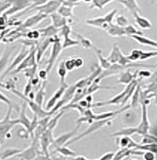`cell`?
Wrapping results in <instances>:
<instances>
[{
	"label": "cell",
	"mask_w": 157,
	"mask_h": 160,
	"mask_svg": "<svg viewBox=\"0 0 157 160\" xmlns=\"http://www.w3.org/2000/svg\"><path fill=\"white\" fill-rule=\"evenodd\" d=\"M12 111H13V106L8 107L7 114L5 118L2 120H0V141L1 143H4L5 140L10 139L11 137L12 129L16 125H19L17 122V119H11Z\"/></svg>",
	"instance_id": "6da1fadb"
},
{
	"label": "cell",
	"mask_w": 157,
	"mask_h": 160,
	"mask_svg": "<svg viewBox=\"0 0 157 160\" xmlns=\"http://www.w3.org/2000/svg\"><path fill=\"white\" fill-rule=\"evenodd\" d=\"M116 13H117V10L113 9L112 10L106 13L105 16H101L98 17V18H95L88 19V20L86 21L85 23L87 25H90V26L95 27V28H100L102 29L106 30L110 26V25L112 23L113 18L116 16Z\"/></svg>",
	"instance_id": "7a4b0ae2"
},
{
	"label": "cell",
	"mask_w": 157,
	"mask_h": 160,
	"mask_svg": "<svg viewBox=\"0 0 157 160\" xmlns=\"http://www.w3.org/2000/svg\"><path fill=\"white\" fill-rule=\"evenodd\" d=\"M114 118H110L102 119V120H97V122H93V123H91L90 126H89L88 129H87L86 131H84L83 132L80 133L79 135L76 136V137H72V138H71L70 140L66 143L65 145L68 146L69 145V144H74L75 142L78 141V140H80L81 139L83 138L84 137H87V136L93 133L95 131L100 129L101 128L104 127V126H106V125H109V124H111L112 119Z\"/></svg>",
	"instance_id": "3957f363"
},
{
	"label": "cell",
	"mask_w": 157,
	"mask_h": 160,
	"mask_svg": "<svg viewBox=\"0 0 157 160\" xmlns=\"http://www.w3.org/2000/svg\"><path fill=\"white\" fill-rule=\"evenodd\" d=\"M137 81L134 80L133 81H131L130 84H128L126 85V87L125 88V89L123 91H122L120 94H118L117 96L113 97L112 99H109V100L104 101V102H96L94 104H91L92 108H103L105 106L108 105H118V104L121 103L122 105L125 103V99H126V96L127 95V93L129 92L131 88L132 87L133 84L136 82Z\"/></svg>",
	"instance_id": "277c9868"
},
{
	"label": "cell",
	"mask_w": 157,
	"mask_h": 160,
	"mask_svg": "<svg viewBox=\"0 0 157 160\" xmlns=\"http://www.w3.org/2000/svg\"><path fill=\"white\" fill-rule=\"evenodd\" d=\"M53 38V45L52 48H51L50 55L49 59L47 62V66H46V72L48 73H50L52 69V68L54 67V63L57 61V59L58 58L59 55H61V51H62V44L61 43V39L59 38L58 36H54L52 37Z\"/></svg>",
	"instance_id": "5b68a950"
},
{
	"label": "cell",
	"mask_w": 157,
	"mask_h": 160,
	"mask_svg": "<svg viewBox=\"0 0 157 160\" xmlns=\"http://www.w3.org/2000/svg\"><path fill=\"white\" fill-rule=\"evenodd\" d=\"M33 48H35V47L29 48V47H27V46H25V45H23V46L21 47V50H20V51H19V53L17 54V56L13 58V60L12 61V62L10 63V66L7 68V69H6L3 73H2V74L1 75V79H3V78H5L9 74V73H11L13 70H14V69H16L18 66H19L20 63L23 61L24 58H25V57H26L27 55L29 54L30 51H31V49H32Z\"/></svg>",
	"instance_id": "8992f818"
},
{
	"label": "cell",
	"mask_w": 157,
	"mask_h": 160,
	"mask_svg": "<svg viewBox=\"0 0 157 160\" xmlns=\"http://www.w3.org/2000/svg\"><path fill=\"white\" fill-rule=\"evenodd\" d=\"M106 58L111 64H119L121 65V66H126V64H129L131 62L127 59L126 55H123L120 47L118 46L116 43L113 44L112 50L108 55V56L106 57Z\"/></svg>",
	"instance_id": "52a82bcc"
},
{
	"label": "cell",
	"mask_w": 157,
	"mask_h": 160,
	"mask_svg": "<svg viewBox=\"0 0 157 160\" xmlns=\"http://www.w3.org/2000/svg\"><path fill=\"white\" fill-rule=\"evenodd\" d=\"M53 132L54 131L48 130L46 129L41 136L39 137V147H40V151L42 153L45 155L46 158H50V152H49V147L51 145L54 140V135H53Z\"/></svg>",
	"instance_id": "ba28073f"
},
{
	"label": "cell",
	"mask_w": 157,
	"mask_h": 160,
	"mask_svg": "<svg viewBox=\"0 0 157 160\" xmlns=\"http://www.w3.org/2000/svg\"><path fill=\"white\" fill-rule=\"evenodd\" d=\"M61 3H62V0H49L47 2H46L43 5L31 9L29 11H35L36 10V11L40 12V13H44L48 16L49 14L50 15L51 13H54V12H57V9L60 7Z\"/></svg>",
	"instance_id": "9c48e42d"
},
{
	"label": "cell",
	"mask_w": 157,
	"mask_h": 160,
	"mask_svg": "<svg viewBox=\"0 0 157 160\" xmlns=\"http://www.w3.org/2000/svg\"><path fill=\"white\" fill-rule=\"evenodd\" d=\"M38 65L36 63V49L35 48H33L31 49V51H30V53L24 58L23 61L20 63L19 66L11 72L12 74H15V73H21V71H23L24 69H27V68L32 67V66H36Z\"/></svg>",
	"instance_id": "30bf717a"
},
{
	"label": "cell",
	"mask_w": 157,
	"mask_h": 160,
	"mask_svg": "<svg viewBox=\"0 0 157 160\" xmlns=\"http://www.w3.org/2000/svg\"><path fill=\"white\" fill-rule=\"evenodd\" d=\"M11 6L10 8L3 13L6 17L11 16L17 13L21 12L22 10H25L31 4L30 0H10Z\"/></svg>",
	"instance_id": "8fae6325"
},
{
	"label": "cell",
	"mask_w": 157,
	"mask_h": 160,
	"mask_svg": "<svg viewBox=\"0 0 157 160\" xmlns=\"http://www.w3.org/2000/svg\"><path fill=\"white\" fill-rule=\"evenodd\" d=\"M60 37H64V42L62 43L63 49H67V48H71V47L78 46V41L76 40H74L71 37L72 34V29L69 25H65L60 28Z\"/></svg>",
	"instance_id": "7c38bea8"
},
{
	"label": "cell",
	"mask_w": 157,
	"mask_h": 160,
	"mask_svg": "<svg viewBox=\"0 0 157 160\" xmlns=\"http://www.w3.org/2000/svg\"><path fill=\"white\" fill-rule=\"evenodd\" d=\"M81 126H82L81 124H77L75 129H72V131L68 132H64V133H62L61 135L57 137V138H54V141H53V143L51 144V145H52L54 148H57L65 145L66 143L77 133L78 129L80 128Z\"/></svg>",
	"instance_id": "4fadbf2b"
},
{
	"label": "cell",
	"mask_w": 157,
	"mask_h": 160,
	"mask_svg": "<svg viewBox=\"0 0 157 160\" xmlns=\"http://www.w3.org/2000/svg\"><path fill=\"white\" fill-rule=\"evenodd\" d=\"M46 18H47V15L46 14L42 13L40 12H37L36 14L32 15V16L29 17L28 18H27L25 22L19 27L18 29H21L23 31V30L27 29V28H31V27L40 23L42 21H43Z\"/></svg>",
	"instance_id": "5bb4252c"
},
{
	"label": "cell",
	"mask_w": 157,
	"mask_h": 160,
	"mask_svg": "<svg viewBox=\"0 0 157 160\" xmlns=\"http://www.w3.org/2000/svg\"><path fill=\"white\" fill-rule=\"evenodd\" d=\"M68 86L69 85H68L66 83L60 84V87H59L58 89L55 92V93H54V94L51 96L50 99L49 100H48V102H46V106H45L44 110H46V111H50L51 110H52V108H54V106H55V104L57 103V101H58L59 99L62 97L63 94H64V92H65V90H66V88H68Z\"/></svg>",
	"instance_id": "9a60e30c"
},
{
	"label": "cell",
	"mask_w": 157,
	"mask_h": 160,
	"mask_svg": "<svg viewBox=\"0 0 157 160\" xmlns=\"http://www.w3.org/2000/svg\"><path fill=\"white\" fill-rule=\"evenodd\" d=\"M15 46H6L2 51V55L0 56V76L2 74L4 71L7 69L9 64L10 56L15 50Z\"/></svg>",
	"instance_id": "2e32d148"
},
{
	"label": "cell",
	"mask_w": 157,
	"mask_h": 160,
	"mask_svg": "<svg viewBox=\"0 0 157 160\" xmlns=\"http://www.w3.org/2000/svg\"><path fill=\"white\" fill-rule=\"evenodd\" d=\"M26 108H27V103L25 102H24L23 105L21 107V111L19 114V117H18L17 122L19 125H22L24 126L25 129H26L27 132L31 136V137H33V133L31 132V120H30L26 115Z\"/></svg>",
	"instance_id": "e0dca14e"
},
{
	"label": "cell",
	"mask_w": 157,
	"mask_h": 160,
	"mask_svg": "<svg viewBox=\"0 0 157 160\" xmlns=\"http://www.w3.org/2000/svg\"><path fill=\"white\" fill-rule=\"evenodd\" d=\"M53 43L52 37H46L44 40H42L40 43H36V63L39 64V62L41 61L43 55L46 52V49L50 47V45Z\"/></svg>",
	"instance_id": "ac0fdd59"
},
{
	"label": "cell",
	"mask_w": 157,
	"mask_h": 160,
	"mask_svg": "<svg viewBox=\"0 0 157 160\" xmlns=\"http://www.w3.org/2000/svg\"><path fill=\"white\" fill-rule=\"evenodd\" d=\"M116 144L120 148L135 149L138 143L134 141L131 136H120V137L116 138Z\"/></svg>",
	"instance_id": "d6986e66"
},
{
	"label": "cell",
	"mask_w": 157,
	"mask_h": 160,
	"mask_svg": "<svg viewBox=\"0 0 157 160\" xmlns=\"http://www.w3.org/2000/svg\"><path fill=\"white\" fill-rule=\"evenodd\" d=\"M132 14L134 18L135 24L137 26L139 27L141 29L148 30L150 29V28H152V23H151V22L147 18H145V17L141 16V15L140 14V13H137V12H134Z\"/></svg>",
	"instance_id": "ffe728a7"
},
{
	"label": "cell",
	"mask_w": 157,
	"mask_h": 160,
	"mask_svg": "<svg viewBox=\"0 0 157 160\" xmlns=\"http://www.w3.org/2000/svg\"><path fill=\"white\" fill-rule=\"evenodd\" d=\"M130 37L133 39V40H136L140 44L144 45V46H149L155 48H156L157 47V43L155 40H152V39L149 38V37H145L144 35H133V36H131Z\"/></svg>",
	"instance_id": "44dd1931"
},
{
	"label": "cell",
	"mask_w": 157,
	"mask_h": 160,
	"mask_svg": "<svg viewBox=\"0 0 157 160\" xmlns=\"http://www.w3.org/2000/svg\"><path fill=\"white\" fill-rule=\"evenodd\" d=\"M115 1L124 6L125 8L131 13H134V12H137V13L141 12L136 0H115Z\"/></svg>",
	"instance_id": "7402d4cb"
},
{
	"label": "cell",
	"mask_w": 157,
	"mask_h": 160,
	"mask_svg": "<svg viewBox=\"0 0 157 160\" xmlns=\"http://www.w3.org/2000/svg\"><path fill=\"white\" fill-rule=\"evenodd\" d=\"M105 31L107 32L109 36L112 37H126V34L125 32L124 28L120 27L117 25H114L112 23L110 26L107 28Z\"/></svg>",
	"instance_id": "603a6c76"
},
{
	"label": "cell",
	"mask_w": 157,
	"mask_h": 160,
	"mask_svg": "<svg viewBox=\"0 0 157 160\" xmlns=\"http://www.w3.org/2000/svg\"><path fill=\"white\" fill-rule=\"evenodd\" d=\"M50 18L51 20H52L53 25H54V27H56V28H59V29L61 28H62L64 25H68L67 23L69 19H66L64 17L61 16V15L59 14V13H57V12H54V13H51Z\"/></svg>",
	"instance_id": "cb8c5ba5"
},
{
	"label": "cell",
	"mask_w": 157,
	"mask_h": 160,
	"mask_svg": "<svg viewBox=\"0 0 157 160\" xmlns=\"http://www.w3.org/2000/svg\"><path fill=\"white\" fill-rule=\"evenodd\" d=\"M39 33H40V36L43 37H52L56 36L57 33L59 32L60 29L56 27H54L53 25H50L48 26L45 27V28H39Z\"/></svg>",
	"instance_id": "d4e9b609"
},
{
	"label": "cell",
	"mask_w": 157,
	"mask_h": 160,
	"mask_svg": "<svg viewBox=\"0 0 157 160\" xmlns=\"http://www.w3.org/2000/svg\"><path fill=\"white\" fill-rule=\"evenodd\" d=\"M94 52L96 53L97 56H98V59H99V65L102 69H105V70H108L111 67L112 64L109 62L107 60L106 58H104L103 54H102V51L101 49H98V48H93Z\"/></svg>",
	"instance_id": "484cf974"
},
{
	"label": "cell",
	"mask_w": 157,
	"mask_h": 160,
	"mask_svg": "<svg viewBox=\"0 0 157 160\" xmlns=\"http://www.w3.org/2000/svg\"><path fill=\"white\" fill-rule=\"evenodd\" d=\"M46 81H43V85L40 88V89H39V92L36 93V95H35L34 101L39 106V107H40V108H43V101H44L45 96H46Z\"/></svg>",
	"instance_id": "4316f807"
},
{
	"label": "cell",
	"mask_w": 157,
	"mask_h": 160,
	"mask_svg": "<svg viewBox=\"0 0 157 160\" xmlns=\"http://www.w3.org/2000/svg\"><path fill=\"white\" fill-rule=\"evenodd\" d=\"M60 111H61V112L57 113L53 118H50L49 122H48L47 123V126H46V129L51 131L54 130V129H55L56 126H57V124H58L59 120L61 118V117H62L66 112L65 110H60Z\"/></svg>",
	"instance_id": "83f0119b"
},
{
	"label": "cell",
	"mask_w": 157,
	"mask_h": 160,
	"mask_svg": "<svg viewBox=\"0 0 157 160\" xmlns=\"http://www.w3.org/2000/svg\"><path fill=\"white\" fill-rule=\"evenodd\" d=\"M57 13L65 18L72 19L73 17V7H67L61 4L57 10Z\"/></svg>",
	"instance_id": "f1b7e54d"
},
{
	"label": "cell",
	"mask_w": 157,
	"mask_h": 160,
	"mask_svg": "<svg viewBox=\"0 0 157 160\" xmlns=\"http://www.w3.org/2000/svg\"><path fill=\"white\" fill-rule=\"evenodd\" d=\"M23 149L19 148H7L0 152V159H7L11 158L18 153L21 152Z\"/></svg>",
	"instance_id": "f546056e"
},
{
	"label": "cell",
	"mask_w": 157,
	"mask_h": 160,
	"mask_svg": "<svg viewBox=\"0 0 157 160\" xmlns=\"http://www.w3.org/2000/svg\"><path fill=\"white\" fill-rule=\"evenodd\" d=\"M57 73L59 77V79H60V84L65 83V78L67 77L68 70L64 66V60H62L58 65Z\"/></svg>",
	"instance_id": "4dcf8cb0"
},
{
	"label": "cell",
	"mask_w": 157,
	"mask_h": 160,
	"mask_svg": "<svg viewBox=\"0 0 157 160\" xmlns=\"http://www.w3.org/2000/svg\"><path fill=\"white\" fill-rule=\"evenodd\" d=\"M113 1H115V0H93L91 2V5L90 6L89 9L90 10H93V9L102 10L108 4L113 2Z\"/></svg>",
	"instance_id": "1f68e13d"
},
{
	"label": "cell",
	"mask_w": 157,
	"mask_h": 160,
	"mask_svg": "<svg viewBox=\"0 0 157 160\" xmlns=\"http://www.w3.org/2000/svg\"><path fill=\"white\" fill-rule=\"evenodd\" d=\"M74 35L78 38V43H80L83 46V48H85V49H90L93 46V43H92L91 40H89L87 37H84L83 36H82L81 34H78L76 32H74Z\"/></svg>",
	"instance_id": "d6a6232c"
},
{
	"label": "cell",
	"mask_w": 157,
	"mask_h": 160,
	"mask_svg": "<svg viewBox=\"0 0 157 160\" xmlns=\"http://www.w3.org/2000/svg\"><path fill=\"white\" fill-rule=\"evenodd\" d=\"M141 87L139 84H137L136 88L134 90V93L131 96H132V100H131V103L130 104L131 108H137V104L140 102V95H141Z\"/></svg>",
	"instance_id": "836d02e7"
},
{
	"label": "cell",
	"mask_w": 157,
	"mask_h": 160,
	"mask_svg": "<svg viewBox=\"0 0 157 160\" xmlns=\"http://www.w3.org/2000/svg\"><path fill=\"white\" fill-rule=\"evenodd\" d=\"M54 152H58L61 155H62L63 156L65 157H73L75 155V152L72 151V149L69 148H68L66 145L54 148Z\"/></svg>",
	"instance_id": "e575fe53"
},
{
	"label": "cell",
	"mask_w": 157,
	"mask_h": 160,
	"mask_svg": "<svg viewBox=\"0 0 157 160\" xmlns=\"http://www.w3.org/2000/svg\"><path fill=\"white\" fill-rule=\"evenodd\" d=\"M137 72H136L134 75H133L131 72H129V71H127V72H125V73H123V75L120 77V78L119 79V81H120V82H121L122 84H130L131 81H133L134 80V75L137 73Z\"/></svg>",
	"instance_id": "d590c367"
},
{
	"label": "cell",
	"mask_w": 157,
	"mask_h": 160,
	"mask_svg": "<svg viewBox=\"0 0 157 160\" xmlns=\"http://www.w3.org/2000/svg\"><path fill=\"white\" fill-rule=\"evenodd\" d=\"M152 143H156V136L152 135L149 132H147V133L142 135V139H141L140 144H152Z\"/></svg>",
	"instance_id": "8d00e7d4"
},
{
	"label": "cell",
	"mask_w": 157,
	"mask_h": 160,
	"mask_svg": "<svg viewBox=\"0 0 157 160\" xmlns=\"http://www.w3.org/2000/svg\"><path fill=\"white\" fill-rule=\"evenodd\" d=\"M125 32L126 34V37H131L133 35H144V33L140 30H137L133 25H128L124 27Z\"/></svg>",
	"instance_id": "74e56055"
},
{
	"label": "cell",
	"mask_w": 157,
	"mask_h": 160,
	"mask_svg": "<svg viewBox=\"0 0 157 160\" xmlns=\"http://www.w3.org/2000/svg\"><path fill=\"white\" fill-rule=\"evenodd\" d=\"M116 25L124 28L126 25H129V21H128V19L126 18L124 15L118 14L116 18Z\"/></svg>",
	"instance_id": "f35d334b"
},
{
	"label": "cell",
	"mask_w": 157,
	"mask_h": 160,
	"mask_svg": "<svg viewBox=\"0 0 157 160\" xmlns=\"http://www.w3.org/2000/svg\"><path fill=\"white\" fill-rule=\"evenodd\" d=\"M157 55L156 51H152V52H146L142 50L141 51V55H140V61H145V60L149 59V58H152L153 57H155Z\"/></svg>",
	"instance_id": "ab89813d"
},
{
	"label": "cell",
	"mask_w": 157,
	"mask_h": 160,
	"mask_svg": "<svg viewBox=\"0 0 157 160\" xmlns=\"http://www.w3.org/2000/svg\"><path fill=\"white\" fill-rule=\"evenodd\" d=\"M11 6L10 0H0V14L4 13Z\"/></svg>",
	"instance_id": "60d3db41"
},
{
	"label": "cell",
	"mask_w": 157,
	"mask_h": 160,
	"mask_svg": "<svg viewBox=\"0 0 157 160\" xmlns=\"http://www.w3.org/2000/svg\"><path fill=\"white\" fill-rule=\"evenodd\" d=\"M41 36H40L39 30H33V31H30L27 33V37L28 38V40H37Z\"/></svg>",
	"instance_id": "b9f144b4"
},
{
	"label": "cell",
	"mask_w": 157,
	"mask_h": 160,
	"mask_svg": "<svg viewBox=\"0 0 157 160\" xmlns=\"http://www.w3.org/2000/svg\"><path fill=\"white\" fill-rule=\"evenodd\" d=\"M64 66L68 71H72L75 69V63H74V58H68L64 60Z\"/></svg>",
	"instance_id": "7bdbcfd3"
},
{
	"label": "cell",
	"mask_w": 157,
	"mask_h": 160,
	"mask_svg": "<svg viewBox=\"0 0 157 160\" xmlns=\"http://www.w3.org/2000/svg\"><path fill=\"white\" fill-rule=\"evenodd\" d=\"M0 102H4L7 104L8 107H12V101L10 98L7 97L6 95H4L2 92H0Z\"/></svg>",
	"instance_id": "ee69618b"
},
{
	"label": "cell",
	"mask_w": 157,
	"mask_h": 160,
	"mask_svg": "<svg viewBox=\"0 0 157 160\" xmlns=\"http://www.w3.org/2000/svg\"><path fill=\"white\" fill-rule=\"evenodd\" d=\"M142 156L144 158V159L145 160H153L155 158V153H153L152 152H149V151H146V152H143Z\"/></svg>",
	"instance_id": "f6af8a7d"
},
{
	"label": "cell",
	"mask_w": 157,
	"mask_h": 160,
	"mask_svg": "<svg viewBox=\"0 0 157 160\" xmlns=\"http://www.w3.org/2000/svg\"><path fill=\"white\" fill-rule=\"evenodd\" d=\"M115 156V152H107V153L104 154L103 155L99 158L100 160H110V159H113Z\"/></svg>",
	"instance_id": "bcb514c9"
},
{
	"label": "cell",
	"mask_w": 157,
	"mask_h": 160,
	"mask_svg": "<svg viewBox=\"0 0 157 160\" xmlns=\"http://www.w3.org/2000/svg\"><path fill=\"white\" fill-rule=\"evenodd\" d=\"M38 78L39 79L43 80V81H46L47 79V76H48V73L46 72V69H41V70L39 71V73H38Z\"/></svg>",
	"instance_id": "7dc6e473"
},
{
	"label": "cell",
	"mask_w": 157,
	"mask_h": 160,
	"mask_svg": "<svg viewBox=\"0 0 157 160\" xmlns=\"http://www.w3.org/2000/svg\"><path fill=\"white\" fill-rule=\"evenodd\" d=\"M83 60L81 58H74V63H75V68H81L83 66Z\"/></svg>",
	"instance_id": "c3c4849f"
},
{
	"label": "cell",
	"mask_w": 157,
	"mask_h": 160,
	"mask_svg": "<svg viewBox=\"0 0 157 160\" xmlns=\"http://www.w3.org/2000/svg\"><path fill=\"white\" fill-rule=\"evenodd\" d=\"M138 73H139V76L143 77V78H149L152 74L149 70H141Z\"/></svg>",
	"instance_id": "681fc988"
},
{
	"label": "cell",
	"mask_w": 157,
	"mask_h": 160,
	"mask_svg": "<svg viewBox=\"0 0 157 160\" xmlns=\"http://www.w3.org/2000/svg\"><path fill=\"white\" fill-rule=\"evenodd\" d=\"M7 19V17H6L4 14H0V26H3V25H5Z\"/></svg>",
	"instance_id": "f907efd6"
},
{
	"label": "cell",
	"mask_w": 157,
	"mask_h": 160,
	"mask_svg": "<svg viewBox=\"0 0 157 160\" xmlns=\"http://www.w3.org/2000/svg\"><path fill=\"white\" fill-rule=\"evenodd\" d=\"M72 159H76V160H87L88 158L85 156H82V155H79V156H73L72 157Z\"/></svg>",
	"instance_id": "816d5d0a"
},
{
	"label": "cell",
	"mask_w": 157,
	"mask_h": 160,
	"mask_svg": "<svg viewBox=\"0 0 157 160\" xmlns=\"http://www.w3.org/2000/svg\"><path fill=\"white\" fill-rule=\"evenodd\" d=\"M83 2H91L93 0H83Z\"/></svg>",
	"instance_id": "f5cc1de1"
},
{
	"label": "cell",
	"mask_w": 157,
	"mask_h": 160,
	"mask_svg": "<svg viewBox=\"0 0 157 160\" xmlns=\"http://www.w3.org/2000/svg\"><path fill=\"white\" fill-rule=\"evenodd\" d=\"M1 144H2V143H1V141H0V148H1Z\"/></svg>",
	"instance_id": "db71d44e"
},
{
	"label": "cell",
	"mask_w": 157,
	"mask_h": 160,
	"mask_svg": "<svg viewBox=\"0 0 157 160\" xmlns=\"http://www.w3.org/2000/svg\"><path fill=\"white\" fill-rule=\"evenodd\" d=\"M0 39H1V38H0Z\"/></svg>",
	"instance_id": "11a10c76"
}]
</instances>
